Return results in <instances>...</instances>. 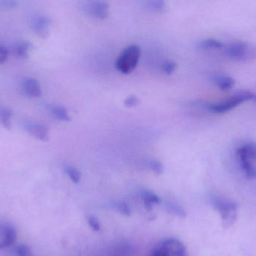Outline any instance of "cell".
I'll return each mask as SVG.
<instances>
[{
  "mask_svg": "<svg viewBox=\"0 0 256 256\" xmlns=\"http://www.w3.org/2000/svg\"><path fill=\"white\" fill-rule=\"evenodd\" d=\"M24 89L28 96L38 98L41 96V88L39 82L35 78H27L24 82Z\"/></svg>",
  "mask_w": 256,
  "mask_h": 256,
  "instance_id": "10",
  "label": "cell"
},
{
  "mask_svg": "<svg viewBox=\"0 0 256 256\" xmlns=\"http://www.w3.org/2000/svg\"><path fill=\"white\" fill-rule=\"evenodd\" d=\"M225 44L219 40L208 38L199 42V48L203 50H219L222 51L224 48Z\"/></svg>",
  "mask_w": 256,
  "mask_h": 256,
  "instance_id": "15",
  "label": "cell"
},
{
  "mask_svg": "<svg viewBox=\"0 0 256 256\" xmlns=\"http://www.w3.org/2000/svg\"><path fill=\"white\" fill-rule=\"evenodd\" d=\"M12 116L11 112L5 108L0 109V123L5 129H10L11 127V118Z\"/></svg>",
  "mask_w": 256,
  "mask_h": 256,
  "instance_id": "18",
  "label": "cell"
},
{
  "mask_svg": "<svg viewBox=\"0 0 256 256\" xmlns=\"http://www.w3.org/2000/svg\"><path fill=\"white\" fill-rule=\"evenodd\" d=\"M16 253L18 256H32L30 248L24 244H21L17 247Z\"/></svg>",
  "mask_w": 256,
  "mask_h": 256,
  "instance_id": "25",
  "label": "cell"
},
{
  "mask_svg": "<svg viewBox=\"0 0 256 256\" xmlns=\"http://www.w3.org/2000/svg\"><path fill=\"white\" fill-rule=\"evenodd\" d=\"M176 67H177V65L173 61H166L162 65L163 72L167 75H172L176 70Z\"/></svg>",
  "mask_w": 256,
  "mask_h": 256,
  "instance_id": "23",
  "label": "cell"
},
{
  "mask_svg": "<svg viewBox=\"0 0 256 256\" xmlns=\"http://www.w3.org/2000/svg\"><path fill=\"white\" fill-rule=\"evenodd\" d=\"M146 7L152 11L162 12L166 9V2L160 0H151L146 2Z\"/></svg>",
  "mask_w": 256,
  "mask_h": 256,
  "instance_id": "19",
  "label": "cell"
},
{
  "mask_svg": "<svg viewBox=\"0 0 256 256\" xmlns=\"http://www.w3.org/2000/svg\"><path fill=\"white\" fill-rule=\"evenodd\" d=\"M64 171L67 173L69 178L75 183H78L80 180L81 175L78 170L72 166H66L64 167Z\"/></svg>",
  "mask_w": 256,
  "mask_h": 256,
  "instance_id": "21",
  "label": "cell"
},
{
  "mask_svg": "<svg viewBox=\"0 0 256 256\" xmlns=\"http://www.w3.org/2000/svg\"><path fill=\"white\" fill-rule=\"evenodd\" d=\"M88 223L93 231H99L101 230V224H100L99 220L94 215H90L88 217Z\"/></svg>",
  "mask_w": 256,
  "mask_h": 256,
  "instance_id": "24",
  "label": "cell"
},
{
  "mask_svg": "<svg viewBox=\"0 0 256 256\" xmlns=\"http://www.w3.org/2000/svg\"><path fill=\"white\" fill-rule=\"evenodd\" d=\"M147 164L149 169L153 171L156 174L160 175L163 173L164 169H163V165H162L161 163H160L159 161L151 159V160L148 162Z\"/></svg>",
  "mask_w": 256,
  "mask_h": 256,
  "instance_id": "22",
  "label": "cell"
},
{
  "mask_svg": "<svg viewBox=\"0 0 256 256\" xmlns=\"http://www.w3.org/2000/svg\"><path fill=\"white\" fill-rule=\"evenodd\" d=\"M214 207L220 212L222 218L224 220L225 225H231L236 220V210L237 204L235 202L215 199L213 200Z\"/></svg>",
  "mask_w": 256,
  "mask_h": 256,
  "instance_id": "5",
  "label": "cell"
},
{
  "mask_svg": "<svg viewBox=\"0 0 256 256\" xmlns=\"http://www.w3.org/2000/svg\"><path fill=\"white\" fill-rule=\"evenodd\" d=\"M212 82L216 86H218L219 89L222 90H228L231 89L234 86V80L231 77L227 75H216L212 76Z\"/></svg>",
  "mask_w": 256,
  "mask_h": 256,
  "instance_id": "12",
  "label": "cell"
},
{
  "mask_svg": "<svg viewBox=\"0 0 256 256\" xmlns=\"http://www.w3.org/2000/svg\"><path fill=\"white\" fill-rule=\"evenodd\" d=\"M237 156L242 170L249 178H256V143L247 142L237 150Z\"/></svg>",
  "mask_w": 256,
  "mask_h": 256,
  "instance_id": "3",
  "label": "cell"
},
{
  "mask_svg": "<svg viewBox=\"0 0 256 256\" xmlns=\"http://www.w3.org/2000/svg\"><path fill=\"white\" fill-rule=\"evenodd\" d=\"M24 128L35 139L42 142H48L49 140V130L45 126L38 123H24Z\"/></svg>",
  "mask_w": 256,
  "mask_h": 256,
  "instance_id": "8",
  "label": "cell"
},
{
  "mask_svg": "<svg viewBox=\"0 0 256 256\" xmlns=\"http://www.w3.org/2000/svg\"><path fill=\"white\" fill-rule=\"evenodd\" d=\"M31 24H32L31 25L32 29L38 35L41 37L48 35L50 24H51V21L48 18L40 15L34 17Z\"/></svg>",
  "mask_w": 256,
  "mask_h": 256,
  "instance_id": "9",
  "label": "cell"
},
{
  "mask_svg": "<svg viewBox=\"0 0 256 256\" xmlns=\"http://www.w3.org/2000/svg\"><path fill=\"white\" fill-rule=\"evenodd\" d=\"M51 112L52 114V116L60 121H71V117H70L69 114H68V112L66 109L62 106H53L51 109Z\"/></svg>",
  "mask_w": 256,
  "mask_h": 256,
  "instance_id": "17",
  "label": "cell"
},
{
  "mask_svg": "<svg viewBox=\"0 0 256 256\" xmlns=\"http://www.w3.org/2000/svg\"><path fill=\"white\" fill-rule=\"evenodd\" d=\"M164 207L166 211L171 213V214L177 216V217H180V218H185V217H187L186 211L179 204H176L174 202L166 200V201L164 202Z\"/></svg>",
  "mask_w": 256,
  "mask_h": 256,
  "instance_id": "14",
  "label": "cell"
},
{
  "mask_svg": "<svg viewBox=\"0 0 256 256\" xmlns=\"http://www.w3.org/2000/svg\"><path fill=\"white\" fill-rule=\"evenodd\" d=\"M0 4L4 8H8V9L16 8L18 5L16 1H14V0H2L0 2Z\"/></svg>",
  "mask_w": 256,
  "mask_h": 256,
  "instance_id": "27",
  "label": "cell"
},
{
  "mask_svg": "<svg viewBox=\"0 0 256 256\" xmlns=\"http://www.w3.org/2000/svg\"><path fill=\"white\" fill-rule=\"evenodd\" d=\"M139 102V99L136 96H130L125 99V105L128 108H133V107H136Z\"/></svg>",
  "mask_w": 256,
  "mask_h": 256,
  "instance_id": "26",
  "label": "cell"
},
{
  "mask_svg": "<svg viewBox=\"0 0 256 256\" xmlns=\"http://www.w3.org/2000/svg\"><path fill=\"white\" fill-rule=\"evenodd\" d=\"M140 48L137 45H130L123 50L116 62V69L121 73L128 75L131 73L139 62Z\"/></svg>",
  "mask_w": 256,
  "mask_h": 256,
  "instance_id": "4",
  "label": "cell"
},
{
  "mask_svg": "<svg viewBox=\"0 0 256 256\" xmlns=\"http://www.w3.org/2000/svg\"><path fill=\"white\" fill-rule=\"evenodd\" d=\"M152 256H169L167 254H166V253H165L164 251H163V250H160V248L156 249V250H154V251L153 252V253H152Z\"/></svg>",
  "mask_w": 256,
  "mask_h": 256,
  "instance_id": "29",
  "label": "cell"
},
{
  "mask_svg": "<svg viewBox=\"0 0 256 256\" xmlns=\"http://www.w3.org/2000/svg\"><path fill=\"white\" fill-rule=\"evenodd\" d=\"M157 247L169 256H187V249L183 243L174 237L166 239Z\"/></svg>",
  "mask_w": 256,
  "mask_h": 256,
  "instance_id": "6",
  "label": "cell"
},
{
  "mask_svg": "<svg viewBox=\"0 0 256 256\" xmlns=\"http://www.w3.org/2000/svg\"><path fill=\"white\" fill-rule=\"evenodd\" d=\"M142 200L144 202L145 207L147 210H151L155 204H160V199L152 192L149 190H143L141 193Z\"/></svg>",
  "mask_w": 256,
  "mask_h": 256,
  "instance_id": "13",
  "label": "cell"
},
{
  "mask_svg": "<svg viewBox=\"0 0 256 256\" xmlns=\"http://www.w3.org/2000/svg\"><path fill=\"white\" fill-rule=\"evenodd\" d=\"M17 231L13 226H6L4 229L2 241L0 242V248H8L15 243L17 240Z\"/></svg>",
  "mask_w": 256,
  "mask_h": 256,
  "instance_id": "11",
  "label": "cell"
},
{
  "mask_svg": "<svg viewBox=\"0 0 256 256\" xmlns=\"http://www.w3.org/2000/svg\"><path fill=\"white\" fill-rule=\"evenodd\" d=\"M222 51L225 56L232 60L245 62L256 58V46L250 42L237 41L225 44Z\"/></svg>",
  "mask_w": 256,
  "mask_h": 256,
  "instance_id": "2",
  "label": "cell"
},
{
  "mask_svg": "<svg viewBox=\"0 0 256 256\" xmlns=\"http://www.w3.org/2000/svg\"><path fill=\"white\" fill-rule=\"evenodd\" d=\"M8 50L4 47L0 46V63H3L8 58Z\"/></svg>",
  "mask_w": 256,
  "mask_h": 256,
  "instance_id": "28",
  "label": "cell"
},
{
  "mask_svg": "<svg viewBox=\"0 0 256 256\" xmlns=\"http://www.w3.org/2000/svg\"><path fill=\"white\" fill-rule=\"evenodd\" d=\"M113 208L116 209L119 213H122V215H125L126 217H130L131 215V209L130 206L127 204L126 202L117 201L115 202L112 204Z\"/></svg>",
  "mask_w": 256,
  "mask_h": 256,
  "instance_id": "20",
  "label": "cell"
},
{
  "mask_svg": "<svg viewBox=\"0 0 256 256\" xmlns=\"http://www.w3.org/2000/svg\"><path fill=\"white\" fill-rule=\"evenodd\" d=\"M247 102H256V93L252 91H240L231 97L217 104L205 105L207 110L214 114H224Z\"/></svg>",
  "mask_w": 256,
  "mask_h": 256,
  "instance_id": "1",
  "label": "cell"
},
{
  "mask_svg": "<svg viewBox=\"0 0 256 256\" xmlns=\"http://www.w3.org/2000/svg\"><path fill=\"white\" fill-rule=\"evenodd\" d=\"M31 44L28 42H22L17 44L14 47V55L22 59H27L28 57V51L30 49Z\"/></svg>",
  "mask_w": 256,
  "mask_h": 256,
  "instance_id": "16",
  "label": "cell"
},
{
  "mask_svg": "<svg viewBox=\"0 0 256 256\" xmlns=\"http://www.w3.org/2000/svg\"><path fill=\"white\" fill-rule=\"evenodd\" d=\"M84 7L89 15L98 19H106L109 15V5L107 2L103 1L86 2V5Z\"/></svg>",
  "mask_w": 256,
  "mask_h": 256,
  "instance_id": "7",
  "label": "cell"
}]
</instances>
